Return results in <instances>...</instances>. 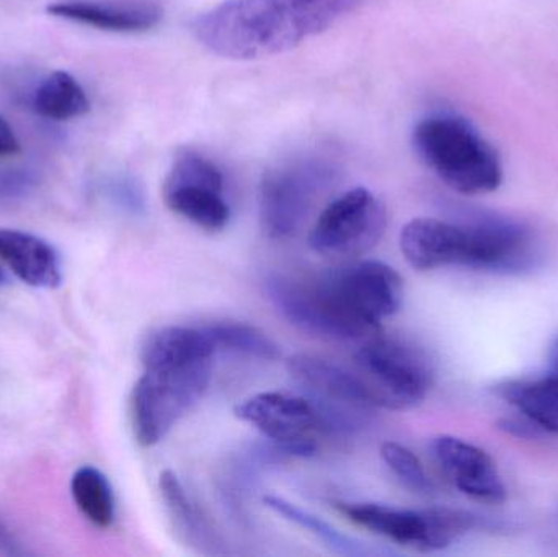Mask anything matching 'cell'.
<instances>
[{
	"instance_id": "1",
	"label": "cell",
	"mask_w": 558,
	"mask_h": 557,
	"mask_svg": "<svg viewBox=\"0 0 558 557\" xmlns=\"http://www.w3.org/2000/svg\"><path fill=\"white\" fill-rule=\"evenodd\" d=\"M364 0H225L192 23L215 55L254 61L291 51L354 12Z\"/></svg>"
},
{
	"instance_id": "2",
	"label": "cell",
	"mask_w": 558,
	"mask_h": 557,
	"mask_svg": "<svg viewBox=\"0 0 558 557\" xmlns=\"http://www.w3.org/2000/svg\"><path fill=\"white\" fill-rule=\"evenodd\" d=\"M403 280L390 265L361 261L305 280V316L317 336L361 339L399 313Z\"/></svg>"
},
{
	"instance_id": "3",
	"label": "cell",
	"mask_w": 558,
	"mask_h": 557,
	"mask_svg": "<svg viewBox=\"0 0 558 557\" xmlns=\"http://www.w3.org/2000/svg\"><path fill=\"white\" fill-rule=\"evenodd\" d=\"M143 376L131 395V424L141 447L162 441L211 383V356L172 355L141 360Z\"/></svg>"
},
{
	"instance_id": "4",
	"label": "cell",
	"mask_w": 558,
	"mask_h": 557,
	"mask_svg": "<svg viewBox=\"0 0 558 557\" xmlns=\"http://www.w3.org/2000/svg\"><path fill=\"white\" fill-rule=\"evenodd\" d=\"M413 147L423 164L461 195H485L504 182L497 150L474 124L458 114L423 118L413 130Z\"/></svg>"
},
{
	"instance_id": "5",
	"label": "cell",
	"mask_w": 558,
	"mask_h": 557,
	"mask_svg": "<svg viewBox=\"0 0 558 557\" xmlns=\"http://www.w3.org/2000/svg\"><path fill=\"white\" fill-rule=\"evenodd\" d=\"M541 258L543 249L539 239L530 226L517 219L477 215L469 221L448 225V267L521 275L533 271Z\"/></svg>"
},
{
	"instance_id": "6",
	"label": "cell",
	"mask_w": 558,
	"mask_h": 557,
	"mask_svg": "<svg viewBox=\"0 0 558 557\" xmlns=\"http://www.w3.org/2000/svg\"><path fill=\"white\" fill-rule=\"evenodd\" d=\"M333 507L353 525L420 553L442 552L484 526L481 517L448 507L410 510L374 502H335Z\"/></svg>"
},
{
	"instance_id": "7",
	"label": "cell",
	"mask_w": 558,
	"mask_h": 557,
	"mask_svg": "<svg viewBox=\"0 0 558 557\" xmlns=\"http://www.w3.org/2000/svg\"><path fill=\"white\" fill-rule=\"evenodd\" d=\"M353 362L377 408H415L435 385V365L428 353L397 337H371L354 353Z\"/></svg>"
},
{
	"instance_id": "8",
	"label": "cell",
	"mask_w": 558,
	"mask_h": 557,
	"mask_svg": "<svg viewBox=\"0 0 558 557\" xmlns=\"http://www.w3.org/2000/svg\"><path fill=\"white\" fill-rule=\"evenodd\" d=\"M289 376L314 405L322 432L350 435L367 424L377 405L354 370L308 353L288 360Z\"/></svg>"
},
{
	"instance_id": "9",
	"label": "cell",
	"mask_w": 558,
	"mask_h": 557,
	"mask_svg": "<svg viewBox=\"0 0 558 557\" xmlns=\"http://www.w3.org/2000/svg\"><path fill=\"white\" fill-rule=\"evenodd\" d=\"M386 226V206L371 190L356 186L325 206L308 245L325 257H360L380 241Z\"/></svg>"
},
{
	"instance_id": "10",
	"label": "cell",
	"mask_w": 558,
	"mask_h": 557,
	"mask_svg": "<svg viewBox=\"0 0 558 557\" xmlns=\"http://www.w3.org/2000/svg\"><path fill=\"white\" fill-rule=\"evenodd\" d=\"M330 179V169L312 160L265 172L258 193V215L265 234L277 241L294 235Z\"/></svg>"
},
{
	"instance_id": "11",
	"label": "cell",
	"mask_w": 558,
	"mask_h": 557,
	"mask_svg": "<svg viewBox=\"0 0 558 557\" xmlns=\"http://www.w3.org/2000/svg\"><path fill=\"white\" fill-rule=\"evenodd\" d=\"M221 170L192 149H182L173 159L162 185L167 208L206 231L228 226L231 209L225 199Z\"/></svg>"
},
{
	"instance_id": "12",
	"label": "cell",
	"mask_w": 558,
	"mask_h": 557,
	"mask_svg": "<svg viewBox=\"0 0 558 557\" xmlns=\"http://www.w3.org/2000/svg\"><path fill=\"white\" fill-rule=\"evenodd\" d=\"M239 421L257 428L279 450L292 457H311L317 450L315 434L322 432L314 405L304 396L260 392L234 409Z\"/></svg>"
},
{
	"instance_id": "13",
	"label": "cell",
	"mask_w": 558,
	"mask_h": 557,
	"mask_svg": "<svg viewBox=\"0 0 558 557\" xmlns=\"http://www.w3.org/2000/svg\"><path fill=\"white\" fill-rule=\"evenodd\" d=\"M432 453L459 493L490 506L507 502L504 477L487 451L462 438L439 435L432 441Z\"/></svg>"
},
{
	"instance_id": "14",
	"label": "cell",
	"mask_w": 558,
	"mask_h": 557,
	"mask_svg": "<svg viewBox=\"0 0 558 557\" xmlns=\"http://www.w3.org/2000/svg\"><path fill=\"white\" fill-rule=\"evenodd\" d=\"M0 265L28 287L52 290L62 281L58 251L29 232L0 229Z\"/></svg>"
},
{
	"instance_id": "15",
	"label": "cell",
	"mask_w": 558,
	"mask_h": 557,
	"mask_svg": "<svg viewBox=\"0 0 558 557\" xmlns=\"http://www.w3.org/2000/svg\"><path fill=\"white\" fill-rule=\"evenodd\" d=\"M48 13L69 22L94 26L105 32L137 33L154 28L162 10L154 5H120L95 0H61L48 5Z\"/></svg>"
},
{
	"instance_id": "16",
	"label": "cell",
	"mask_w": 558,
	"mask_h": 557,
	"mask_svg": "<svg viewBox=\"0 0 558 557\" xmlns=\"http://www.w3.org/2000/svg\"><path fill=\"white\" fill-rule=\"evenodd\" d=\"M497 396L517 409L539 432L558 435V365L547 363L546 372L534 378L510 379L495 388Z\"/></svg>"
},
{
	"instance_id": "17",
	"label": "cell",
	"mask_w": 558,
	"mask_h": 557,
	"mask_svg": "<svg viewBox=\"0 0 558 557\" xmlns=\"http://www.w3.org/2000/svg\"><path fill=\"white\" fill-rule=\"evenodd\" d=\"M160 494L169 510L170 519L175 523L183 538L192 546L199 549L211 548L215 552L218 546V536L209 529L208 522L203 519L195 504L190 499L185 486L173 471H163L159 477Z\"/></svg>"
},
{
	"instance_id": "18",
	"label": "cell",
	"mask_w": 558,
	"mask_h": 557,
	"mask_svg": "<svg viewBox=\"0 0 558 557\" xmlns=\"http://www.w3.org/2000/svg\"><path fill=\"white\" fill-rule=\"evenodd\" d=\"M264 502L268 509L274 510L275 513L288 520L292 525L299 526V529L305 530L315 538L320 540L328 549L337 553V555L351 557L380 555V552L369 548L366 543L351 538L350 535H344V533L335 529L330 523L325 522L320 517L308 512V510L301 509V507L282 499V497L267 496L264 497Z\"/></svg>"
},
{
	"instance_id": "19",
	"label": "cell",
	"mask_w": 558,
	"mask_h": 557,
	"mask_svg": "<svg viewBox=\"0 0 558 557\" xmlns=\"http://www.w3.org/2000/svg\"><path fill=\"white\" fill-rule=\"evenodd\" d=\"M33 108L39 117L68 121L87 114L90 100L77 78L69 72L56 71L36 88Z\"/></svg>"
},
{
	"instance_id": "20",
	"label": "cell",
	"mask_w": 558,
	"mask_h": 557,
	"mask_svg": "<svg viewBox=\"0 0 558 557\" xmlns=\"http://www.w3.org/2000/svg\"><path fill=\"white\" fill-rule=\"evenodd\" d=\"M71 494L78 512L100 530L110 529L117 516V500L108 477L94 467H82L71 480Z\"/></svg>"
},
{
	"instance_id": "21",
	"label": "cell",
	"mask_w": 558,
	"mask_h": 557,
	"mask_svg": "<svg viewBox=\"0 0 558 557\" xmlns=\"http://www.w3.org/2000/svg\"><path fill=\"white\" fill-rule=\"evenodd\" d=\"M215 343L216 352L238 353L258 360H277L281 352L274 339L258 327L241 323H219L205 326Z\"/></svg>"
},
{
	"instance_id": "22",
	"label": "cell",
	"mask_w": 558,
	"mask_h": 557,
	"mask_svg": "<svg viewBox=\"0 0 558 557\" xmlns=\"http://www.w3.org/2000/svg\"><path fill=\"white\" fill-rule=\"evenodd\" d=\"M380 457L405 489L416 496H432L435 486L426 474L422 461L412 450L397 441H386L380 447Z\"/></svg>"
},
{
	"instance_id": "23",
	"label": "cell",
	"mask_w": 558,
	"mask_h": 557,
	"mask_svg": "<svg viewBox=\"0 0 558 557\" xmlns=\"http://www.w3.org/2000/svg\"><path fill=\"white\" fill-rule=\"evenodd\" d=\"M0 555L2 556H25L22 543L16 538L5 520L0 517Z\"/></svg>"
},
{
	"instance_id": "24",
	"label": "cell",
	"mask_w": 558,
	"mask_h": 557,
	"mask_svg": "<svg viewBox=\"0 0 558 557\" xmlns=\"http://www.w3.org/2000/svg\"><path fill=\"white\" fill-rule=\"evenodd\" d=\"M20 153V143L12 126L0 117V157L15 156Z\"/></svg>"
},
{
	"instance_id": "25",
	"label": "cell",
	"mask_w": 558,
	"mask_h": 557,
	"mask_svg": "<svg viewBox=\"0 0 558 557\" xmlns=\"http://www.w3.org/2000/svg\"><path fill=\"white\" fill-rule=\"evenodd\" d=\"M10 280V274L5 270V268L0 265V287H3V284L9 283Z\"/></svg>"
}]
</instances>
